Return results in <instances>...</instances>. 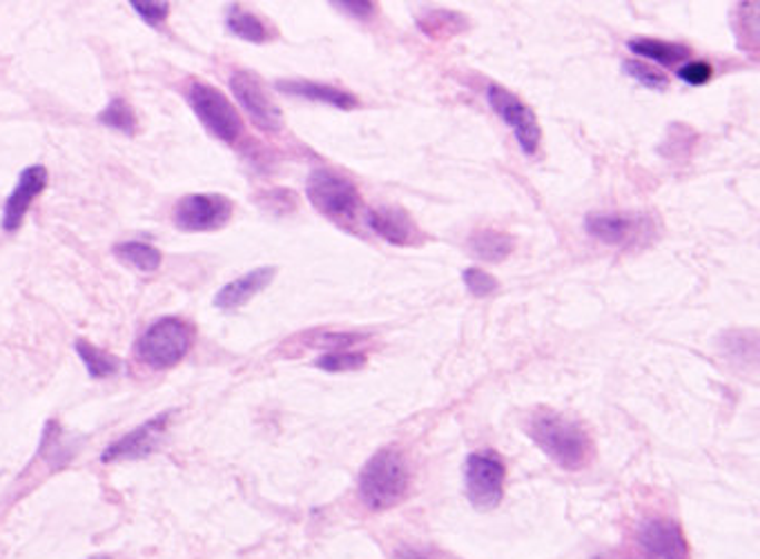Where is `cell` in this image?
<instances>
[{"label":"cell","mask_w":760,"mask_h":559,"mask_svg":"<svg viewBox=\"0 0 760 559\" xmlns=\"http://www.w3.org/2000/svg\"><path fill=\"white\" fill-rule=\"evenodd\" d=\"M622 70H624V74L629 77V79H633V81H638L640 86H644V88H649V90H653V92H662V90H667V86H669V79H667V74H662L660 70H655V68H651V66H647V63H642V61H624L622 63Z\"/></svg>","instance_id":"23"},{"label":"cell","mask_w":760,"mask_h":559,"mask_svg":"<svg viewBox=\"0 0 760 559\" xmlns=\"http://www.w3.org/2000/svg\"><path fill=\"white\" fill-rule=\"evenodd\" d=\"M529 437L564 470H580L593 457V441L575 419L557 410H537L529 417Z\"/></svg>","instance_id":"1"},{"label":"cell","mask_w":760,"mask_h":559,"mask_svg":"<svg viewBox=\"0 0 760 559\" xmlns=\"http://www.w3.org/2000/svg\"><path fill=\"white\" fill-rule=\"evenodd\" d=\"M362 339H364V335H357V332H322L315 337L313 346L333 348V352H339L353 343H359Z\"/></svg>","instance_id":"27"},{"label":"cell","mask_w":760,"mask_h":559,"mask_svg":"<svg viewBox=\"0 0 760 559\" xmlns=\"http://www.w3.org/2000/svg\"><path fill=\"white\" fill-rule=\"evenodd\" d=\"M395 559H428V555H424L422 550H415V548H402V550H397Z\"/></svg>","instance_id":"30"},{"label":"cell","mask_w":760,"mask_h":559,"mask_svg":"<svg viewBox=\"0 0 760 559\" xmlns=\"http://www.w3.org/2000/svg\"><path fill=\"white\" fill-rule=\"evenodd\" d=\"M368 226L375 234H379L384 241L393 246H415L422 241L420 228L402 208H373L368 212Z\"/></svg>","instance_id":"13"},{"label":"cell","mask_w":760,"mask_h":559,"mask_svg":"<svg viewBox=\"0 0 760 559\" xmlns=\"http://www.w3.org/2000/svg\"><path fill=\"white\" fill-rule=\"evenodd\" d=\"M188 103L201 126L219 141L235 143L244 134V121L235 106L217 88L195 81L188 86Z\"/></svg>","instance_id":"4"},{"label":"cell","mask_w":760,"mask_h":559,"mask_svg":"<svg viewBox=\"0 0 760 559\" xmlns=\"http://www.w3.org/2000/svg\"><path fill=\"white\" fill-rule=\"evenodd\" d=\"M506 466L495 452H473L466 459L464 483L468 501L477 510H493L504 499Z\"/></svg>","instance_id":"6"},{"label":"cell","mask_w":760,"mask_h":559,"mask_svg":"<svg viewBox=\"0 0 760 559\" xmlns=\"http://www.w3.org/2000/svg\"><path fill=\"white\" fill-rule=\"evenodd\" d=\"M46 186H48V170L43 166H32V168H26L21 172L19 183L6 203L3 219H0V226H3V230L17 232L21 228L30 206L46 190Z\"/></svg>","instance_id":"12"},{"label":"cell","mask_w":760,"mask_h":559,"mask_svg":"<svg viewBox=\"0 0 760 559\" xmlns=\"http://www.w3.org/2000/svg\"><path fill=\"white\" fill-rule=\"evenodd\" d=\"M193 341L195 328L188 321L179 317H164L141 335L137 357L155 370H168L190 352Z\"/></svg>","instance_id":"3"},{"label":"cell","mask_w":760,"mask_h":559,"mask_svg":"<svg viewBox=\"0 0 760 559\" xmlns=\"http://www.w3.org/2000/svg\"><path fill=\"white\" fill-rule=\"evenodd\" d=\"M308 201L330 221H351L362 203L357 188L333 170H315L306 183Z\"/></svg>","instance_id":"5"},{"label":"cell","mask_w":760,"mask_h":559,"mask_svg":"<svg viewBox=\"0 0 760 559\" xmlns=\"http://www.w3.org/2000/svg\"><path fill=\"white\" fill-rule=\"evenodd\" d=\"M277 90L290 97H302L308 101H319L326 106H333L337 110H355L359 106L357 97L333 88V86H324V83H313V81H277Z\"/></svg>","instance_id":"16"},{"label":"cell","mask_w":760,"mask_h":559,"mask_svg":"<svg viewBox=\"0 0 760 559\" xmlns=\"http://www.w3.org/2000/svg\"><path fill=\"white\" fill-rule=\"evenodd\" d=\"M366 361L368 359L362 352L339 350V352H330V355H324L322 359H317V368H322L326 372H353V370L364 368Z\"/></svg>","instance_id":"24"},{"label":"cell","mask_w":760,"mask_h":559,"mask_svg":"<svg viewBox=\"0 0 760 559\" xmlns=\"http://www.w3.org/2000/svg\"><path fill=\"white\" fill-rule=\"evenodd\" d=\"M359 497L371 510H388L397 506L411 488V466L395 446L377 450L359 472Z\"/></svg>","instance_id":"2"},{"label":"cell","mask_w":760,"mask_h":559,"mask_svg":"<svg viewBox=\"0 0 760 559\" xmlns=\"http://www.w3.org/2000/svg\"><path fill=\"white\" fill-rule=\"evenodd\" d=\"M339 8L351 14V17H357V19H368L373 12H375V6L373 3H362V0H353V3H339Z\"/></svg>","instance_id":"29"},{"label":"cell","mask_w":760,"mask_h":559,"mask_svg":"<svg viewBox=\"0 0 760 559\" xmlns=\"http://www.w3.org/2000/svg\"><path fill=\"white\" fill-rule=\"evenodd\" d=\"M115 254H117L124 263L137 268L139 272H155V270H159L161 259H164L161 252H159L155 246L144 243V241H126V243H119V246L115 248Z\"/></svg>","instance_id":"20"},{"label":"cell","mask_w":760,"mask_h":559,"mask_svg":"<svg viewBox=\"0 0 760 559\" xmlns=\"http://www.w3.org/2000/svg\"><path fill=\"white\" fill-rule=\"evenodd\" d=\"M99 123H103L106 128L119 130L124 134H135L137 132V114H135V110L124 99H115L99 114Z\"/></svg>","instance_id":"22"},{"label":"cell","mask_w":760,"mask_h":559,"mask_svg":"<svg viewBox=\"0 0 760 559\" xmlns=\"http://www.w3.org/2000/svg\"><path fill=\"white\" fill-rule=\"evenodd\" d=\"M230 90L239 106L246 110L250 121L261 130V132H282L284 128V117L279 106L273 101L268 94L266 86L261 79L253 72H235L230 79Z\"/></svg>","instance_id":"8"},{"label":"cell","mask_w":760,"mask_h":559,"mask_svg":"<svg viewBox=\"0 0 760 559\" xmlns=\"http://www.w3.org/2000/svg\"><path fill=\"white\" fill-rule=\"evenodd\" d=\"M75 350L79 355V359L83 361V366L88 368L90 377L95 379H106V377H112L119 372L121 368V361L115 357V355H108L103 350H99L97 346L88 343L86 339H79L75 343Z\"/></svg>","instance_id":"21"},{"label":"cell","mask_w":760,"mask_h":559,"mask_svg":"<svg viewBox=\"0 0 760 559\" xmlns=\"http://www.w3.org/2000/svg\"><path fill=\"white\" fill-rule=\"evenodd\" d=\"M638 541L655 559H689V541L669 517H651L638 530Z\"/></svg>","instance_id":"11"},{"label":"cell","mask_w":760,"mask_h":559,"mask_svg":"<svg viewBox=\"0 0 760 559\" xmlns=\"http://www.w3.org/2000/svg\"><path fill=\"white\" fill-rule=\"evenodd\" d=\"M226 26L241 41H248V43H266V41H270L268 26L259 17H255L253 12L241 10L239 6L228 10Z\"/></svg>","instance_id":"19"},{"label":"cell","mask_w":760,"mask_h":559,"mask_svg":"<svg viewBox=\"0 0 760 559\" xmlns=\"http://www.w3.org/2000/svg\"><path fill=\"white\" fill-rule=\"evenodd\" d=\"M678 77H680V81H684V83H689L693 88H700V86L711 81L713 68L709 63H704V61H693V63H687L684 68H680Z\"/></svg>","instance_id":"26"},{"label":"cell","mask_w":760,"mask_h":559,"mask_svg":"<svg viewBox=\"0 0 760 559\" xmlns=\"http://www.w3.org/2000/svg\"><path fill=\"white\" fill-rule=\"evenodd\" d=\"M132 10L152 28L161 26L168 19V12H170V8L166 3L164 6L161 3H139V0H135Z\"/></svg>","instance_id":"28"},{"label":"cell","mask_w":760,"mask_h":559,"mask_svg":"<svg viewBox=\"0 0 760 559\" xmlns=\"http://www.w3.org/2000/svg\"><path fill=\"white\" fill-rule=\"evenodd\" d=\"M468 252L475 259L488 261V263H500L506 257H511L513 248H515V239L506 232H497V230H480L475 232L468 243H466Z\"/></svg>","instance_id":"17"},{"label":"cell","mask_w":760,"mask_h":559,"mask_svg":"<svg viewBox=\"0 0 760 559\" xmlns=\"http://www.w3.org/2000/svg\"><path fill=\"white\" fill-rule=\"evenodd\" d=\"M626 48L635 57H644V59L660 63V66H678L691 57L689 48L678 46V43L658 41V39H635V41H629Z\"/></svg>","instance_id":"18"},{"label":"cell","mask_w":760,"mask_h":559,"mask_svg":"<svg viewBox=\"0 0 760 559\" xmlns=\"http://www.w3.org/2000/svg\"><path fill=\"white\" fill-rule=\"evenodd\" d=\"M233 210V201L224 194H188L175 206L172 219L184 232H210L224 228Z\"/></svg>","instance_id":"9"},{"label":"cell","mask_w":760,"mask_h":559,"mask_svg":"<svg viewBox=\"0 0 760 559\" xmlns=\"http://www.w3.org/2000/svg\"><path fill=\"white\" fill-rule=\"evenodd\" d=\"M172 412H164L157 415L152 419H148L146 423H141L139 428H135L132 432L124 435L119 441L110 443L103 455L101 461L103 463H112V461H135V459H144L148 455H152L159 446V441L164 439L168 423H170Z\"/></svg>","instance_id":"10"},{"label":"cell","mask_w":760,"mask_h":559,"mask_svg":"<svg viewBox=\"0 0 760 559\" xmlns=\"http://www.w3.org/2000/svg\"><path fill=\"white\" fill-rule=\"evenodd\" d=\"M464 279V286L466 290L477 297V299H484V297H491L495 290H497V279L493 274H488L486 270H480V268H468L464 270L462 274Z\"/></svg>","instance_id":"25"},{"label":"cell","mask_w":760,"mask_h":559,"mask_svg":"<svg viewBox=\"0 0 760 559\" xmlns=\"http://www.w3.org/2000/svg\"><path fill=\"white\" fill-rule=\"evenodd\" d=\"M486 99H488V106L493 108V112L513 130L522 152L533 157L540 148V141H542V130H540V123H537V117L533 114V110L520 97H515L511 90H506L497 83L486 88Z\"/></svg>","instance_id":"7"},{"label":"cell","mask_w":760,"mask_h":559,"mask_svg":"<svg viewBox=\"0 0 760 559\" xmlns=\"http://www.w3.org/2000/svg\"><path fill=\"white\" fill-rule=\"evenodd\" d=\"M586 232L609 246H626L640 232V221L615 212H593L584 221Z\"/></svg>","instance_id":"15"},{"label":"cell","mask_w":760,"mask_h":559,"mask_svg":"<svg viewBox=\"0 0 760 559\" xmlns=\"http://www.w3.org/2000/svg\"><path fill=\"white\" fill-rule=\"evenodd\" d=\"M275 274H277V268L266 266V268H257V270H253V272H248V274L226 283L217 292L215 306L219 310H237V308L246 306L253 297H257L259 292H264L273 283Z\"/></svg>","instance_id":"14"},{"label":"cell","mask_w":760,"mask_h":559,"mask_svg":"<svg viewBox=\"0 0 760 559\" xmlns=\"http://www.w3.org/2000/svg\"><path fill=\"white\" fill-rule=\"evenodd\" d=\"M92 559H112V557H108V555H95Z\"/></svg>","instance_id":"31"}]
</instances>
